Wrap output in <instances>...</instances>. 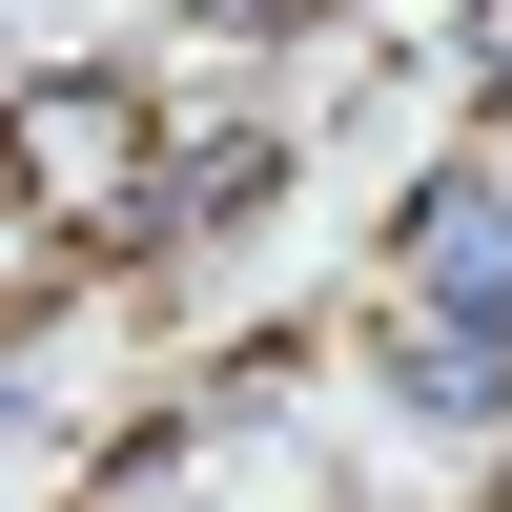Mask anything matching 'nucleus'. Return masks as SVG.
<instances>
[{
  "mask_svg": "<svg viewBox=\"0 0 512 512\" xmlns=\"http://www.w3.org/2000/svg\"><path fill=\"white\" fill-rule=\"evenodd\" d=\"M390 287H410V328H451V349H512V185L492 164H431V185H410Z\"/></svg>",
  "mask_w": 512,
  "mask_h": 512,
  "instance_id": "nucleus-1",
  "label": "nucleus"
}]
</instances>
